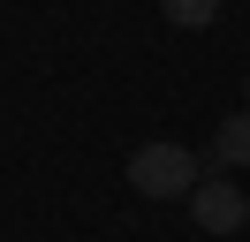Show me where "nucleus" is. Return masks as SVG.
I'll return each instance as SVG.
<instances>
[{
  "label": "nucleus",
  "instance_id": "1",
  "mask_svg": "<svg viewBox=\"0 0 250 242\" xmlns=\"http://www.w3.org/2000/svg\"><path fill=\"white\" fill-rule=\"evenodd\" d=\"M129 182H137V197L167 204V197H189V189H197L205 166H197L189 144H137V151H129Z\"/></svg>",
  "mask_w": 250,
  "mask_h": 242
},
{
  "label": "nucleus",
  "instance_id": "2",
  "mask_svg": "<svg viewBox=\"0 0 250 242\" xmlns=\"http://www.w3.org/2000/svg\"><path fill=\"white\" fill-rule=\"evenodd\" d=\"M189 220H197L205 235H235V227L250 220V197L235 189V182H197V189H189Z\"/></svg>",
  "mask_w": 250,
  "mask_h": 242
},
{
  "label": "nucleus",
  "instance_id": "3",
  "mask_svg": "<svg viewBox=\"0 0 250 242\" xmlns=\"http://www.w3.org/2000/svg\"><path fill=\"white\" fill-rule=\"evenodd\" d=\"M212 166H250V106L212 129Z\"/></svg>",
  "mask_w": 250,
  "mask_h": 242
},
{
  "label": "nucleus",
  "instance_id": "4",
  "mask_svg": "<svg viewBox=\"0 0 250 242\" xmlns=\"http://www.w3.org/2000/svg\"><path fill=\"white\" fill-rule=\"evenodd\" d=\"M159 15L182 30H205V23H220V0H159Z\"/></svg>",
  "mask_w": 250,
  "mask_h": 242
}]
</instances>
